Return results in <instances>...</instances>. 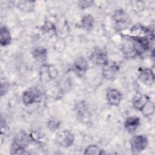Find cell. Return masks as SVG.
I'll use <instances>...</instances> for the list:
<instances>
[{
    "label": "cell",
    "mask_w": 155,
    "mask_h": 155,
    "mask_svg": "<svg viewBox=\"0 0 155 155\" xmlns=\"http://www.w3.org/2000/svg\"><path fill=\"white\" fill-rule=\"evenodd\" d=\"M88 68L87 61L82 57L79 58L73 64V70L79 76H82L86 72Z\"/></svg>",
    "instance_id": "obj_10"
},
{
    "label": "cell",
    "mask_w": 155,
    "mask_h": 155,
    "mask_svg": "<svg viewBox=\"0 0 155 155\" xmlns=\"http://www.w3.org/2000/svg\"><path fill=\"white\" fill-rule=\"evenodd\" d=\"M55 29L56 28L54 24L49 21L45 22V23L44 24L42 27V30H44V31L46 33H50L51 31L55 32Z\"/></svg>",
    "instance_id": "obj_18"
},
{
    "label": "cell",
    "mask_w": 155,
    "mask_h": 155,
    "mask_svg": "<svg viewBox=\"0 0 155 155\" xmlns=\"http://www.w3.org/2000/svg\"><path fill=\"white\" fill-rule=\"evenodd\" d=\"M93 4V1H81L79 2V6L81 8H86L90 6H91Z\"/></svg>",
    "instance_id": "obj_19"
},
{
    "label": "cell",
    "mask_w": 155,
    "mask_h": 155,
    "mask_svg": "<svg viewBox=\"0 0 155 155\" xmlns=\"http://www.w3.org/2000/svg\"><path fill=\"white\" fill-rule=\"evenodd\" d=\"M119 70V66L115 63L108 62L103 66L102 73L104 76L107 79L113 78Z\"/></svg>",
    "instance_id": "obj_11"
},
{
    "label": "cell",
    "mask_w": 155,
    "mask_h": 155,
    "mask_svg": "<svg viewBox=\"0 0 155 155\" xmlns=\"http://www.w3.org/2000/svg\"><path fill=\"white\" fill-rule=\"evenodd\" d=\"M90 59L94 64L102 65V67L108 62L107 51L104 49L99 47H97L93 50L91 53Z\"/></svg>",
    "instance_id": "obj_5"
},
{
    "label": "cell",
    "mask_w": 155,
    "mask_h": 155,
    "mask_svg": "<svg viewBox=\"0 0 155 155\" xmlns=\"http://www.w3.org/2000/svg\"><path fill=\"white\" fill-rule=\"evenodd\" d=\"M106 98L110 105L117 106L121 101L122 94L117 89L110 88L106 93Z\"/></svg>",
    "instance_id": "obj_9"
},
{
    "label": "cell",
    "mask_w": 155,
    "mask_h": 155,
    "mask_svg": "<svg viewBox=\"0 0 155 155\" xmlns=\"http://www.w3.org/2000/svg\"><path fill=\"white\" fill-rule=\"evenodd\" d=\"M33 140L31 136L24 131L19 132L15 137L11 147L12 154H27L25 147Z\"/></svg>",
    "instance_id": "obj_1"
},
{
    "label": "cell",
    "mask_w": 155,
    "mask_h": 155,
    "mask_svg": "<svg viewBox=\"0 0 155 155\" xmlns=\"http://www.w3.org/2000/svg\"><path fill=\"white\" fill-rule=\"evenodd\" d=\"M61 122L56 118H51L47 122L48 128L51 131H56L59 128Z\"/></svg>",
    "instance_id": "obj_17"
},
{
    "label": "cell",
    "mask_w": 155,
    "mask_h": 155,
    "mask_svg": "<svg viewBox=\"0 0 155 155\" xmlns=\"http://www.w3.org/2000/svg\"><path fill=\"white\" fill-rule=\"evenodd\" d=\"M56 142L63 147H69L74 142V134L69 130H65L59 132L56 136Z\"/></svg>",
    "instance_id": "obj_4"
},
{
    "label": "cell",
    "mask_w": 155,
    "mask_h": 155,
    "mask_svg": "<svg viewBox=\"0 0 155 155\" xmlns=\"http://www.w3.org/2000/svg\"><path fill=\"white\" fill-rule=\"evenodd\" d=\"M150 102V97L146 94H137L133 99V105L134 108L140 111H143Z\"/></svg>",
    "instance_id": "obj_7"
},
{
    "label": "cell",
    "mask_w": 155,
    "mask_h": 155,
    "mask_svg": "<svg viewBox=\"0 0 155 155\" xmlns=\"http://www.w3.org/2000/svg\"><path fill=\"white\" fill-rule=\"evenodd\" d=\"M58 74L57 68L50 64H44L41 65L39 70L40 80L42 83L48 82L54 79Z\"/></svg>",
    "instance_id": "obj_2"
},
{
    "label": "cell",
    "mask_w": 155,
    "mask_h": 155,
    "mask_svg": "<svg viewBox=\"0 0 155 155\" xmlns=\"http://www.w3.org/2000/svg\"><path fill=\"white\" fill-rule=\"evenodd\" d=\"M148 144L147 138L143 135H136L130 140L131 148L134 153H140L144 150Z\"/></svg>",
    "instance_id": "obj_6"
},
{
    "label": "cell",
    "mask_w": 155,
    "mask_h": 155,
    "mask_svg": "<svg viewBox=\"0 0 155 155\" xmlns=\"http://www.w3.org/2000/svg\"><path fill=\"white\" fill-rule=\"evenodd\" d=\"M139 79L140 81L148 85H151L154 81L153 71L150 68H140Z\"/></svg>",
    "instance_id": "obj_8"
},
{
    "label": "cell",
    "mask_w": 155,
    "mask_h": 155,
    "mask_svg": "<svg viewBox=\"0 0 155 155\" xmlns=\"http://www.w3.org/2000/svg\"><path fill=\"white\" fill-rule=\"evenodd\" d=\"M42 97V93L38 89L31 88L23 93L22 102L24 105H28L34 103L40 102Z\"/></svg>",
    "instance_id": "obj_3"
},
{
    "label": "cell",
    "mask_w": 155,
    "mask_h": 155,
    "mask_svg": "<svg viewBox=\"0 0 155 155\" xmlns=\"http://www.w3.org/2000/svg\"><path fill=\"white\" fill-rule=\"evenodd\" d=\"M140 123V119L138 117L131 116L125 120L124 127L128 133H132L137 130Z\"/></svg>",
    "instance_id": "obj_12"
},
{
    "label": "cell",
    "mask_w": 155,
    "mask_h": 155,
    "mask_svg": "<svg viewBox=\"0 0 155 155\" xmlns=\"http://www.w3.org/2000/svg\"><path fill=\"white\" fill-rule=\"evenodd\" d=\"M31 54L35 60L39 62H44L46 60L47 56V50L44 47H36L33 50Z\"/></svg>",
    "instance_id": "obj_13"
},
{
    "label": "cell",
    "mask_w": 155,
    "mask_h": 155,
    "mask_svg": "<svg viewBox=\"0 0 155 155\" xmlns=\"http://www.w3.org/2000/svg\"><path fill=\"white\" fill-rule=\"evenodd\" d=\"M0 43L1 46H7L11 43L12 36L9 30L5 26H1L0 30Z\"/></svg>",
    "instance_id": "obj_14"
},
{
    "label": "cell",
    "mask_w": 155,
    "mask_h": 155,
    "mask_svg": "<svg viewBox=\"0 0 155 155\" xmlns=\"http://www.w3.org/2000/svg\"><path fill=\"white\" fill-rule=\"evenodd\" d=\"M81 24L84 28L90 30L94 25V19L90 15H87L82 17L81 19Z\"/></svg>",
    "instance_id": "obj_15"
},
{
    "label": "cell",
    "mask_w": 155,
    "mask_h": 155,
    "mask_svg": "<svg viewBox=\"0 0 155 155\" xmlns=\"http://www.w3.org/2000/svg\"><path fill=\"white\" fill-rule=\"evenodd\" d=\"M103 154H105L104 150L96 145H90L88 146L84 152V154L90 155H101Z\"/></svg>",
    "instance_id": "obj_16"
}]
</instances>
